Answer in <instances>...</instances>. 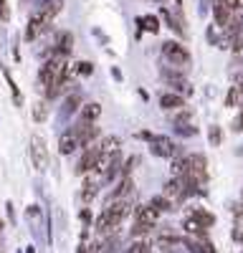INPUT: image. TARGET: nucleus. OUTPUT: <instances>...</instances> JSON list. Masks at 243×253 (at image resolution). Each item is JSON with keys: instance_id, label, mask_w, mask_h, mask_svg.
<instances>
[{"instance_id": "7ed1b4c3", "label": "nucleus", "mask_w": 243, "mask_h": 253, "mask_svg": "<svg viewBox=\"0 0 243 253\" xmlns=\"http://www.w3.org/2000/svg\"><path fill=\"white\" fill-rule=\"evenodd\" d=\"M31 160H33L36 170H46L48 167V147H46V139L40 134L31 137Z\"/></svg>"}, {"instance_id": "6ab92c4d", "label": "nucleus", "mask_w": 243, "mask_h": 253, "mask_svg": "<svg viewBox=\"0 0 243 253\" xmlns=\"http://www.w3.org/2000/svg\"><path fill=\"white\" fill-rule=\"evenodd\" d=\"M94 198H96V185H94V182H86L84 190H81V200L89 203V200H94Z\"/></svg>"}, {"instance_id": "412c9836", "label": "nucleus", "mask_w": 243, "mask_h": 253, "mask_svg": "<svg viewBox=\"0 0 243 253\" xmlns=\"http://www.w3.org/2000/svg\"><path fill=\"white\" fill-rule=\"evenodd\" d=\"M238 96H243V94H241V89H238V86H233V89L228 91V96H226V107H236Z\"/></svg>"}, {"instance_id": "1a4fd4ad", "label": "nucleus", "mask_w": 243, "mask_h": 253, "mask_svg": "<svg viewBox=\"0 0 243 253\" xmlns=\"http://www.w3.org/2000/svg\"><path fill=\"white\" fill-rule=\"evenodd\" d=\"M71 46H74V36L69 31H61L56 36V56L58 58H64L66 53H71Z\"/></svg>"}, {"instance_id": "c85d7f7f", "label": "nucleus", "mask_w": 243, "mask_h": 253, "mask_svg": "<svg viewBox=\"0 0 243 253\" xmlns=\"http://www.w3.org/2000/svg\"><path fill=\"white\" fill-rule=\"evenodd\" d=\"M238 89H241V94H243V81H241V86H238Z\"/></svg>"}, {"instance_id": "20e7f679", "label": "nucleus", "mask_w": 243, "mask_h": 253, "mask_svg": "<svg viewBox=\"0 0 243 253\" xmlns=\"http://www.w3.org/2000/svg\"><path fill=\"white\" fill-rule=\"evenodd\" d=\"M51 20H53V18L46 13V8H40L38 13H33V15H31V20H28V28H26V38H28V41L38 38L43 31H48Z\"/></svg>"}, {"instance_id": "cd10ccee", "label": "nucleus", "mask_w": 243, "mask_h": 253, "mask_svg": "<svg viewBox=\"0 0 243 253\" xmlns=\"http://www.w3.org/2000/svg\"><path fill=\"white\" fill-rule=\"evenodd\" d=\"M81 220H84V223L91 220V213H89V210H81Z\"/></svg>"}, {"instance_id": "a878e982", "label": "nucleus", "mask_w": 243, "mask_h": 253, "mask_svg": "<svg viewBox=\"0 0 243 253\" xmlns=\"http://www.w3.org/2000/svg\"><path fill=\"white\" fill-rule=\"evenodd\" d=\"M233 132H243V112L233 119Z\"/></svg>"}, {"instance_id": "0eeeda50", "label": "nucleus", "mask_w": 243, "mask_h": 253, "mask_svg": "<svg viewBox=\"0 0 243 253\" xmlns=\"http://www.w3.org/2000/svg\"><path fill=\"white\" fill-rule=\"evenodd\" d=\"M134 218H137V223L155 225V223H157V218H160V210H157V208H152V205H139V208H134Z\"/></svg>"}, {"instance_id": "9d476101", "label": "nucleus", "mask_w": 243, "mask_h": 253, "mask_svg": "<svg viewBox=\"0 0 243 253\" xmlns=\"http://www.w3.org/2000/svg\"><path fill=\"white\" fill-rule=\"evenodd\" d=\"M213 10H215V23H218L220 28H228V23H231V8L223 3V0H215Z\"/></svg>"}, {"instance_id": "423d86ee", "label": "nucleus", "mask_w": 243, "mask_h": 253, "mask_svg": "<svg viewBox=\"0 0 243 253\" xmlns=\"http://www.w3.org/2000/svg\"><path fill=\"white\" fill-rule=\"evenodd\" d=\"M99 155H101V147H99V144H91V147H86V152L81 155V160H79L76 172H79V175H84V172L94 170V167H96V160H99Z\"/></svg>"}, {"instance_id": "dca6fc26", "label": "nucleus", "mask_w": 243, "mask_h": 253, "mask_svg": "<svg viewBox=\"0 0 243 253\" xmlns=\"http://www.w3.org/2000/svg\"><path fill=\"white\" fill-rule=\"evenodd\" d=\"M139 26L145 28V31H150V33H157V31H160V23H157V18H155V15L139 18Z\"/></svg>"}, {"instance_id": "f03ea898", "label": "nucleus", "mask_w": 243, "mask_h": 253, "mask_svg": "<svg viewBox=\"0 0 243 253\" xmlns=\"http://www.w3.org/2000/svg\"><path fill=\"white\" fill-rule=\"evenodd\" d=\"M162 53H165V58L172 63V66H188L190 63V51L177 43V41H167V43H162Z\"/></svg>"}, {"instance_id": "c756f323", "label": "nucleus", "mask_w": 243, "mask_h": 253, "mask_svg": "<svg viewBox=\"0 0 243 253\" xmlns=\"http://www.w3.org/2000/svg\"><path fill=\"white\" fill-rule=\"evenodd\" d=\"M0 228H3V223H0Z\"/></svg>"}, {"instance_id": "b1692460", "label": "nucleus", "mask_w": 243, "mask_h": 253, "mask_svg": "<svg viewBox=\"0 0 243 253\" xmlns=\"http://www.w3.org/2000/svg\"><path fill=\"white\" fill-rule=\"evenodd\" d=\"M208 137H210V144H213V147L220 144V129H218V126H210V134H208Z\"/></svg>"}, {"instance_id": "f8f14e48", "label": "nucleus", "mask_w": 243, "mask_h": 253, "mask_svg": "<svg viewBox=\"0 0 243 253\" xmlns=\"http://www.w3.org/2000/svg\"><path fill=\"white\" fill-rule=\"evenodd\" d=\"M99 114H101V104L91 101V104H86V107H84V112H81V122L91 124V122H96V119H99Z\"/></svg>"}, {"instance_id": "393cba45", "label": "nucleus", "mask_w": 243, "mask_h": 253, "mask_svg": "<svg viewBox=\"0 0 243 253\" xmlns=\"http://www.w3.org/2000/svg\"><path fill=\"white\" fill-rule=\"evenodd\" d=\"M79 107V96H69L66 99V112H74Z\"/></svg>"}, {"instance_id": "2eb2a0df", "label": "nucleus", "mask_w": 243, "mask_h": 253, "mask_svg": "<svg viewBox=\"0 0 243 253\" xmlns=\"http://www.w3.org/2000/svg\"><path fill=\"white\" fill-rule=\"evenodd\" d=\"M150 205L157 208L160 213H165V210H172V200H170L167 195H155V198L150 200Z\"/></svg>"}, {"instance_id": "f3484780", "label": "nucleus", "mask_w": 243, "mask_h": 253, "mask_svg": "<svg viewBox=\"0 0 243 253\" xmlns=\"http://www.w3.org/2000/svg\"><path fill=\"white\" fill-rule=\"evenodd\" d=\"M46 117H48V107H46V101L33 104V119H36V122H43Z\"/></svg>"}, {"instance_id": "ddd939ff", "label": "nucleus", "mask_w": 243, "mask_h": 253, "mask_svg": "<svg viewBox=\"0 0 243 253\" xmlns=\"http://www.w3.org/2000/svg\"><path fill=\"white\" fill-rule=\"evenodd\" d=\"M129 190H134V180H132V177H124V180H122V185L112 193V198H114V200H124V195L129 193Z\"/></svg>"}, {"instance_id": "9b49d317", "label": "nucleus", "mask_w": 243, "mask_h": 253, "mask_svg": "<svg viewBox=\"0 0 243 253\" xmlns=\"http://www.w3.org/2000/svg\"><path fill=\"white\" fill-rule=\"evenodd\" d=\"M182 104H185V99H182L180 94H162V96H160V107L167 109V112L182 109Z\"/></svg>"}, {"instance_id": "6e6552de", "label": "nucleus", "mask_w": 243, "mask_h": 253, "mask_svg": "<svg viewBox=\"0 0 243 253\" xmlns=\"http://www.w3.org/2000/svg\"><path fill=\"white\" fill-rule=\"evenodd\" d=\"M76 147H81V142H79V134H76L74 129L66 132L64 137L58 139V152H61V155H71Z\"/></svg>"}, {"instance_id": "f257e3e1", "label": "nucleus", "mask_w": 243, "mask_h": 253, "mask_svg": "<svg viewBox=\"0 0 243 253\" xmlns=\"http://www.w3.org/2000/svg\"><path fill=\"white\" fill-rule=\"evenodd\" d=\"M132 213V203L129 200H114L104 213L99 215L96 220V230H101V233H107V230H114L122 220H124L127 215Z\"/></svg>"}, {"instance_id": "4468645a", "label": "nucleus", "mask_w": 243, "mask_h": 253, "mask_svg": "<svg viewBox=\"0 0 243 253\" xmlns=\"http://www.w3.org/2000/svg\"><path fill=\"white\" fill-rule=\"evenodd\" d=\"M190 218H195L202 228H210L213 223H215V218H213V213H208V210H193V215Z\"/></svg>"}, {"instance_id": "aec40b11", "label": "nucleus", "mask_w": 243, "mask_h": 253, "mask_svg": "<svg viewBox=\"0 0 243 253\" xmlns=\"http://www.w3.org/2000/svg\"><path fill=\"white\" fill-rule=\"evenodd\" d=\"M231 48H233V51H243V28L231 36Z\"/></svg>"}, {"instance_id": "bb28decb", "label": "nucleus", "mask_w": 243, "mask_h": 253, "mask_svg": "<svg viewBox=\"0 0 243 253\" xmlns=\"http://www.w3.org/2000/svg\"><path fill=\"white\" fill-rule=\"evenodd\" d=\"M231 10H238V8H243V0H223Z\"/></svg>"}, {"instance_id": "a211bd4d", "label": "nucleus", "mask_w": 243, "mask_h": 253, "mask_svg": "<svg viewBox=\"0 0 243 253\" xmlns=\"http://www.w3.org/2000/svg\"><path fill=\"white\" fill-rule=\"evenodd\" d=\"M119 137H107L104 142H101V150L104 152H119Z\"/></svg>"}, {"instance_id": "4be33fe9", "label": "nucleus", "mask_w": 243, "mask_h": 253, "mask_svg": "<svg viewBox=\"0 0 243 253\" xmlns=\"http://www.w3.org/2000/svg\"><path fill=\"white\" fill-rule=\"evenodd\" d=\"M127 253H150V248H147V243L137 241V243H132V246H129V251H127Z\"/></svg>"}, {"instance_id": "39448f33", "label": "nucleus", "mask_w": 243, "mask_h": 253, "mask_svg": "<svg viewBox=\"0 0 243 253\" xmlns=\"http://www.w3.org/2000/svg\"><path fill=\"white\" fill-rule=\"evenodd\" d=\"M150 150H152L157 157H175V155H177V144H175L170 137L152 134V139H150Z\"/></svg>"}, {"instance_id": "5701e85b", "label": "nucleus", "mask_w": 243, "mask_h": 253, "mask_svg": "<svg viewBox=\"0 0 243 253\" xmlns=\"http://www.w3.org/2000/svg\"><path fill=\"white\" fill-rule=\"evenodd\" d=\"M76 66H79L76 71H79L81 76H89V74L94 71V66H91V63H89V61H81V63H76Z\"/></svg>"}]
</instances>
